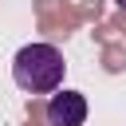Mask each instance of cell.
I'll return each mask as SVG.
<instances>
[{
  "mask_svg": "<svg viewBox=\"0 0 126 126\" xmlns=\"http://www.w3.org/2000/svg\"><path fill=\"white\" fill-rule=\"evenodd\" d=\"M63 75H67V63H63V51L55 43H24L16 51V59H12V79L28 94H51V91H59Z\"/></svg>",
  "mask_w": 126,
  "mask_h": 126,
  "instance_id": "obj_1",
  "label": "cell"
},
{
  "mask_svg": "<svg viewBox=\"0 0 126 126\" xmlns=\"http://www.w3.org/2000/svg\"><path fill=\"white\" fill-rule=\"evenodd\" d=\"M47 126H83L87 122V98L79 91H51L47 98V110H43Z\"/></svg>",
  "mask_w": 126,
  "mask_h": 126,
  "instance_id": "obj_2",
  "label": "cell"
},
{
  "mask_svg": "<svg viewBox=\"0 0 126 126\" xmlns=\"http://www.w3.org/2000/svg\"><path fill=\"white\" fill-rule=\"evenodd\" d=\"M114 4H118V8H122V12H126V0H114Z\"/></svg>",
  "mask_w": 126,
  "mask_h": 126,
  "instance_id": "obj_3",
  "label": "cell"
}]
</instances>
